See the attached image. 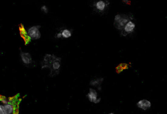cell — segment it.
Wrapping results in <instances>:
<instances>
[{
	"instance_id": "obj_8",
	"label": "cell",
	"mask_w": 167,
	"mask_h": 114,
	"mask_svg": "<svg viewBox=\"0 0 167 114\" xmlns=\"http://www.w3.org/2000/svg\"><path fill=\"white\" fill-rule=\"evenodd\" d=\"M135 27V25L133 22L131 21H128L124 28V31L126 34H129L133 31Z\"/></svg>"
},
{
	"instance_id": "obj_9",
	"label": "cell",
	"mask_w": 167,
	"mask_h": 114,
	"mask_svg": "<svg viewBox=\"0 0 167 114\" xmlns=\"http://www.w3.org/2000/svg\"><path fill=\"white\" fill-rule=\"evenodd\" d=\"M105 6H106V4L104 1H99L96 4L97 9L100 11H103L105 8Z\"/></svg>"
},
{
	"instance_id": "obj_10",
	"label": "cell",
	"mask_w": 167,
	"mask_h": 114,
	"mask_svg": "<svg viewBox=\"0 0 167 114\" xmlns=\"http://www.w3.org/2000/svg\"><path fill=\"white\" fill-rule=\"evenodd\" d=\"M61 34V36L65 38H69L71 36V32L68 29H65V30H63Z\"/></svg>"
},
{
	"instance_id": "obj_4",
	"label": "cell",
	"mask_w": 167,
	"mask_h": 114,
	"mask_svg": "<svg viewBox=\"0 0 167 114\" xmlns=\"http://www.w3.org/2000/svg\"><path fill=\"white\" fill-rule=\"evenodd\" d=\"M14 111L13 105L9 103L4 105H0V114H13Z\"/></svg>"
},
{
	"instance_id": "obj_3",
	"label": "cell",
	"mask_w": 167,
	"mask_h": 114,
	"mask_svg": "<svg viewBox=\"0 0 167 114\" xmlns=\"http://www.w3.org/2000/svg\"><path fill=\"white\" fill-rule=\"evenodd\" d=\"M40 28V26L39 25H35L29 28L27 31V35L29 38L33 40L39 39L41 36Z\"/></svg>"
},
{
	"instance_id": "obj_6",
	"label": "cell",
	"mask_w": 167,
	"mask_h": 114,
	"mask_svg": "<svg viewBox=\"0 0 167 114\" xmlns=\"http://www.w3.org/2000/svg\"><path fill=\"white\" fill-rule=\"evenodd\" d=\"M21 58L23 63L25 64H29L32 63V57L29 53L23 52L20 53Z\"/></svg>"
},
{
	"instance_id": "obj_13",
	"label": "cell",
	"mask_w": 167,
	"mask_h": 114,
	"mask_svg": "<svg viewBox=\"0 0 167 114\" xmlns=\"http://www.w3.org/2000/svg\"><path fill=\"white\" fill-rule=\"evenodd\" d=\"M57 38H60L61 37V33H59V34H57Z\"/></svg>"
},
{
	"instance_id": "obj_1",
	"label": "cell",
	"mask_w": 167,
	"mask_h": 114,
	"mask_svg": "<svg viewBox=\"0 0 167 114\" xmlns=\"http://www.w3.org/2000/svg\"><path fill=\"white\" fill-rule=\"evenodd\" d=\"M60 58H57L54 55H47L44 59V62L46 63V67L50 68L52 71L57 72L59 71L60 67Z\"/></svg>"
},
{
	"instance_id": "obj_12",
	"label": "cell",
	"mask_w": 167,
	"mask_h": 114,
	"mask_svg": "<svg viewBox=\"0 0 167 114\" xmlns=\"http://www.w3.org/2000/svg\"><path fill=\"white\" fill-rule=\"evenodd\" d=\"M1 102H2V103H3L4 104H7L8 103H9L8 102L7 99H2Z\"/></svg>"
},
{
	"instance_id": "obj_7",
	"label": "cell",
	"mask_w": 167,
	"mask_h": 114,
	"mask_svg": "<svg viewBox=\"0 0 167 114\" xmlns=\"http://www.w3.org/2000/svg\"><path fill=\"white\" fill-rule=\"evenodd\" d=\"M137 104L139 108L143 109L144 110H146L151 107V103L149 101L146 99L140 100Z\"/></svg>"
},
{
	"instance_id": "obj_14",
	"label": "cell",
	"mask_w": 167,
	"mask_h": 114,
	"mask_svg": "<svg viewBox=\"0 0 167 114\" xmlns=\"http://www.w3.org/2000/svg\"><path fill=\"white\" fill-rule=\"evenodd\" d=\"M113 114V113H110V114Z\"/></svg>"
},
{
	"instance_id": "obj_11",
	"label": "cell",
	"mask_w": 167,
	"mask_h": 114,
	"mask_svg": "<svg viewBox=\"0 0 167 114\" xmlns=\"http://www.w3.org/2000/svg\"><path fill=\"white\" fill-rule=\"evenodd\" d=\"M41 9L45 13H47L48 12V8L46 5L42 6Z\"/></svg>"
},
{
	"instance_id": "obj_5",
	"label": "cell",
	"mask_w": 167,
	"mask_h": 114,
	"mask_svg": "<svg viewBox=\"0 0 167 114\" xmlns=\"http://www.w3.org/2000/svg\"><path fill=\"white\" fill-rule=\"evenodd\" d=\"M88 98L90 102L92 103H97L100 102L101 98L97 99V92L94 90V89H90V92L88 94Z\"/></svg>"
},
{
	"instance_id": "obj_2",
	"label": "cell",
	"mask_w": 167,
	"mask_h": 114,
	"mask_svg": "<svg viewBox=\"0 0 167 114\" xmlns=\"http://www.w3.org/2000/svg\"><path fill=\"white\" fill-rule=\"evenodd\" d=\"M130 18L124 14H119L116 16L114 26L118 29H124V26L128 21H131Z\"/></svg>"
}]
</instances>
